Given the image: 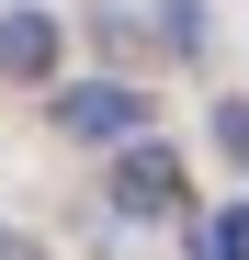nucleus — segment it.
<instances>
[{"mask_svg":"<svg viewBox=\"0 0 249 260\" xmlns=\"http://www.w3.org/2000/svg\"><path fill=\"white\" fill-rule=\"evenodd\" d=\"M193 260H249V204L204 215V226H193Z\"/></svg>","mask_w":249,"mask_h":260,"instance_id":"obj_4","label":"nucleus"},{"mask_svg":"<svg viewBox=\"0 0 249 260\" xmlns=\"http://www.w3.org/2000/svg\"><path fill=\"white\" fill-rule=\"evenodd\" d=\"M0 260H23V238H0Z\"/></svg>","mask_w":249,"mask_h":260,"instance_id":"obj_6","label":"nucleus"},{"mask_svg":"<svg viewBox=\"0 0 249 260\" xmlns=\"http://www.w3.org/2000/svg\"><path fill=\"white\" fill-rule=\"evenodd\" d=\"M57 124H68V136H91V147H113V136H136V124H147V91H124V79H79V91L57 102Z\"/></svg>","mask_w":249,"mask_h":260,"instance_id":"obj_1","label":"nucleus"},{"mask_svg":"<svg viewBox=\"0 0 249 260\" xmlns=\"http://www.w3.org/2000/svg\"><path fill=\"white\" fill-rule=\"evenodd\" d=\"M0 68H12V79H57V23L46 12H12V23H0Z\"/></svg>","mask_w":249,"mask_h":260,"instance_id":"obj_3","label":"nucleus"},{"mask_svg":"<svg viewBox=\"0 0 249 260\" xmlns=\"http://www.w3.org/2000/svg\"><path fill=\"white\" fill-rule=\"evenodd\" d=\"M170 204H181V158H170V147H124V158H113V215L147 226V215H170Z\"/></svg>","mask_w":249,"mask_h":260,"instance_id":"obj_2","label":"nucleus"},{"mask_svg":"<svg viewBox=\"0 0 249 260\" xmlns=\"http://www.w3.org/2000/svg\"><path fill=\"white\" fill-rule=\"evenodd\" d=\"M215 147H227V158L249 170V102H215Z\"/></svg>","mask_w":249,"mask_h":260,"instance_id":"obj_5","label":"nucleus"}]
</instances>
